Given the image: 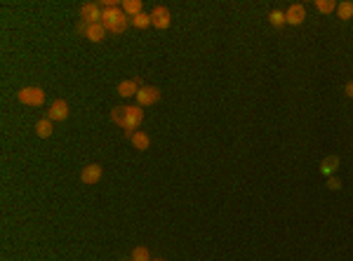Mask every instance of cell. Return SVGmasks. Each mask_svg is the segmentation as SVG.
<instances>
[{"mask_svg": "<svg viewBox=\"0 0 353 261\" xmlns=\"http://www.w3.org/2000/svg\"><path fill=\"white\" fill-rule=\"evenodd\" d=\"M101 14H104V10L99 7V3H85L83 10H80V17H83V22L87 24V26L101 24Z\"/></svg>", "mask_w": 353, "mask_h": 261, "instance_id": "obj_5", "label": "cell"}, {"mask_svg": "<svg viewBox=\"0 0 353 261\" xmlns=\"http://www.w3.org/2000/svg\"><path fill=\"white\" fill-rule=\"evenodd\" d=\"M130 141H132V146L137 151H146L151 146V139H149V134H146V132H134Z\"/></svg>", "mask_w": 353, "mask_h": 261, "instance_id": "obj_15", "label": "cell"}, {"mask_svg": "<svg viewBox=\"0 0 353 261\" xmlns=\"http://www.w3.org/2000/svg\"><path fill=\"white\" fill-rule=\"evenodd\" d=\"M17 99L22 101L24 106H33V108H38V106L45 104V92L40 87H22L17 92Z\"/></svg>", "mask_w": 353, "mask_h": 261, "instance_id": "obj_3", "label": "cell"}, {"mask_svg": "<svg viewBox=\"0 0 353 261\" xmlns=\"http://www.w3.org/2000/svg\"><path fill=\"white\" fill-rule=\"evenodd\" d=\"M142 0H122L120 3V10L125 12L127 17L132 19V17H137V14H142Z\"/></svg>", "mask_w": 353, "mask_h": 261, "instance_id": "obj_12", "label": "cell"}, {"mask_svg": "<svg viewBox=\"0 0 353 261\" xmlns=\"http://www.w3.org/2000/svg\"><path fill=\"white\" fill-rule=\"evenodd\" d=\"M52 120L50 118H43V120H38L36 122V134H38L40 139H47V137H52Z\"/></svg>", "mask_w": 353, "mask_h": 261, "instance_id": "obj_14", "label": "cell"}, {"mask_svg": "<svg viewBox=\"0 0 353 261\" xmlns=\"http://www.w3.org/2000/svg\"><path fill=\"white\" fill-rule=\"evenodd\" d=\"M111 120L116 122L118 127L125 129V137L132 139V134L137 132V127L144 120V108L142 106H116L111 111Z\"/></svg>", "mask_w": 353, "mask_h": 261, "instance_id": "obj_1", "label": "cell"}, {"mask_svg": "<svg viewBox=\"0 0 353 261\" xmlns=\"http://www.w3.org/2000/svg\"><path fill=\"white\" fill-rule=\"evenodd\" d=\"M151 261H165V259H151Z\"/></svg>", "mask_w": 353, "mask_h": 261, "instance_id": "obj_23", "label": "cell"}, {"mask_svg": "<svg viewBox=\"0 0 353 261\" xmlns=\"http://www.w3.org/2000/svg\"><path fill=\"white\" fill-rule=\"evenodd\" d=\"M47 118H50L52 122H61V120H66V118H68V104H66L64 99L52 101L50 111H47Z\"/></svg>", "mask_w": 353, "mask_h": 261, "instance_id": "obj_8", "label": "cell"}, {"mask_svg": "<svg viewBox=\"0 0 353 261\" xmlns=\"http://www.w3.org/2000/svg\"><path fill=\"white\" fill-rule=\"evenodd\" d=\"M106 31L104 24H92V26H85V38L90 40V43H101V40L106 38Z\"/></svg>", "mask_w": 353, "mask_h": 261, "instance_id": "obj_10", "label": "cell"}, {"mask_svg": "<svg viewBox=\"0 0 353 261\" xmlns=\"http://www.w3.org/2000/svg\"><path fill=\"white\" fill-rule=\"evenodd\" d=\"M132 261H151V254H149V250L146 247H134V252H132V256H130Z\"/></svg>", "mask_w": 353, "mask_h": 261, "instance_id": "obj_20", "label": "cell"}, {"mask_svg": "<svg viewBox=\"0 0 353 261\" xmlns=\"http://www.w3.org/2000/svg\"><path fill=\"white\" fill-rule=\"evenodd\" d=\"M160 101V89L153 87V85H144V87H139L137 92V106H153Z\"/></svg>", "mask_w": 353, "mask_h": 261, "instance_id": "obj_4", "label": "cell"}, {"mask_svg": "<svg viewBox=\"0 0 353 261\" xmlns=\"http://www.w3.org/2000/svg\"><path fill=\"white\" fill-rule=\"evenodd\" d=\"M137 92H139V80H122V83L118 85V95L125 97V99L137 97Z\"/></svg>", "mask_w": 353, "mask_h": 261, "instance_id": "obj_11", "label": "cell"}, {"mask_svg": "<svg viewBox=\"0 0 353 261\" xmlns=\"http://www.w3.org/2000/svg\"><path fill=\"white\" fill-rule=\"evenodd\" d=\"M130 261H132V259H130Z\"/></svg>", "mask_w": 353, "mask_h": 261, "instance_id": "obj_24", "label": "cell"}, {"mask_svg": "<svg viewBox=\"0 0 353 261\" xmlns=\"http://www.w3.org/2000/svg\"><path fill=\"white\" fill-rule=\"evenodd\" d=\"M315 10L323 12V14H332L337 10V3L334 0H315Z\"/></svg>", "mask_w": 353, "mask_h": 261, "instance_id": "obj_17", "label": "cell"}, {"mask_svg": "<svg viewBox=\"0 0 353 261\" xmlns=\"http://www.w3.org/2000/svg\"><path fill=\"white\" fill-rule=\"evenodd\" d=\"M327 189H330V191H339V189H342L339 177H327Z\"/></svg>", "mask_w": 353, "mask_h": 261, "instance_id": "obj_21", "label": "cell"}, {"mask_svg": "<svg viewBox=\"0 0 353 261\" xmlns=\"http://www.w3.org/2000/svg\"><path fill=\"white\" fill-rule=\"evenodd\" d=\"M127 14L125 12L118 7V10H104V14H101V24H104V28L109 31V33H116V35H120V33H125L127 31Z\"/></svg>", "mask_w": 353, "mask_h": 261, "instance_id": "obj_2", "label": "cell"}, {"mask_svg": "<svg viewBox=\"0 0 353 261\" xmlns=\"http://www.w3.org/2000/svg\"><path fill=\"white\" fill-rule=\"evenodd\" d=\"M344 92H346V97H348V99H353V80H351V83H346V87H344Z\"/></svg>", "mask_w": 353, "mask_h": 261, "instance_id": "obj_22", "label": "cell"}, {"mask_svg": "<svg viewBox=\"0 0 353 261\" xmlns=\"http://www.w3.org/2000/svg\"><path fill=\"white\" fill-rule=\"evenodd\" d=\"M80 179H83V183H87V186H92V183H97L101 179V165H97V162H92V165L83 167V174H80Z\"/></svg>", "mask_w": 353, "mask_h": 261, "instance_id": "obj_9", "label": "cell"}, {"mask_svg": "<svg viewBox=\"0 0 353 261\" xmlns=\"http://www.w3.org/2000/svg\"><path fill=\"white\" fill-rule=\"evenodd\" d=\"M269 22L271 24H273V26H276V28H280V26H285V12H280V10H273V12H271V14H269Z\"/></svg>", "mask_w": 353, "mask_h": 261, "instance_id": "obj_19", "label": "cell"}, {"mask_svg": "<svg viewBox=\"0 0 353 261\" xmlns=\"http://www.w3.org/2000/svg\"><path fill=\"white\" fill-rule=\"evenodd\" d=\"M151 26L160 28V31H165L170 26V10L163 5H158L153 12H151Z\"/></svg>", "mask_w": 353, "mask_h": 261, "instance_id": "obj_7", "label": "cell"}, {"mask_svg": "<svg viewBox=\"0 0 353 261\" xmlns=\"http://www.w3.org/2000/svg\"><path fill=\"white\" fill-rule=\"evenodd\" d=\"M304 19H306V7H304L302 3H294V5L287 7V12H285V22L290 24V26H302Z\"/></svg>", "mask_w": 353, "mask_h": 261, "instance_id": "obj_6", "label": "cell"}, {"mask_svg": "<svg viewBox=\"0 0 353 261\" xmlns=\"http://www.w3.org/2000/svg\"><path fill=\"white\" fill-rule=\"evenodd\" d=\"M337 17L342 19V22H348L353 17V3H348V0L337 3Z\"/></svg>", "mask_w": 353, "mask_h": 261, "instance_id": "obj_16", "label": "cell"}, {"mask_svg": "<svg viewBox=\"0 0 353 261\" xmlns=\"http://www.w3.org/2000/svg\"><path fill=\"white\" fill-rule=\"evenodd\" d=\"M337 167H339V158H337V156H327L325 160L320 162V172L325 174V177H334Z\"/></svg>", "mask_w": 353, "mask_h": 261, "instance_id": "obj_13", "label": "cell"}, {"mask_svg": "<svg viewBox=\"0 0 353 261\" xmlns=\"http://www.w3.org/2000/svg\"><path fill=\"white\" fill-rule=\"evenodd\" d=\"M132 22V26H137V28H146V26H151V14H146V12H142V14H137V17H132L130 19Z\"/></svg>", "mask_w": 353, "mask_h": 261, "instance_id": "obj_18", "label": "cell"}]
</instances>
